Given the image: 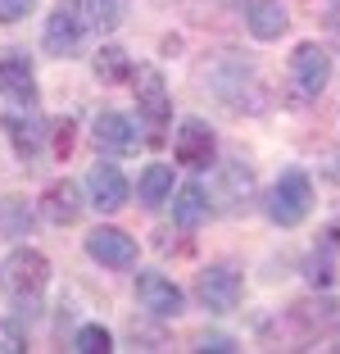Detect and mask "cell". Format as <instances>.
Returning a JSON list of instances; mask_svg holds the SVG:
<instances>
[{"label":"cell","mask_w":340,"mask_h":354,"mask_svg":"<svg viewBox=\"0 0 340 354\" xmlns=\"http://www.w3.org/2000/svg\"><path fill=\"white\" fill-rule=\"evenodd\" d=\"M313 209V182L299 168H286L277 177V187H272V200H268V218L281 223V227H295V223L309 218Z\"/></svg>","instance_id":"6da1fadb"},{"label":"cell","mask_w":340,"mask_h":354,"mask_svg":"<svg viewBox=\"0 0 340 354\" xmlns=\"http://www.w3.org/2000/svg\"><path fill=\"white\" fill-rule=\"evenodd\" d=\"M290 82H295L299 95H318L331 82V55L318 41L295 46V55H290Z\"/></svg>","instance_id":"3957f363"},{"label":"cell","mask_w":340,"mask_h":354,"mask_svg":"<svg viewBox=\"0 0 340 354\" xmlns=\"http://www.w3.org/2000/svg\"><path fill=\"white\" fill-rule=\"evenodd\" d=\"M23 350V336L14 327H0V354H19Z\"/></svg>","instance_id":"cb8c5ba5"},{"label":"cell","mask_w":340,"mask_h":354,"mask_svg":"<svg viewBox=\"0 0 340 354\" xmlns=\"http://www.w3.org/2000/svg\"><path fill=\"white\" fill-rule=\"evenodd\" d=\"M77 41H82V19H77V5H73V0H59V5H55V14L46 19V50L59 55V59H68V55L77 50Z\"/></svg>","instance_id":"ba28073f"},{"label":"cell","mask_w":340,"mask_h":354,"mask_svg":"<svg viewBox=\"0 0 340 354\" xmlns=\"http://www.w3.org/2000/svg\"><path fill=\"white\" fill-rule=\"evenodd\" d=\"M336 164H340V159H336ZM336 177H340V168H336Z\"/></svg>","instance_id":"4316f807"},{"label":"cell","mask_w":340,"mask_h":354,"mask_svg":"<svg viewBox=\"0 0 340 354\" xmlns=\"http://www.w3.org/2000/svg\"><path fill=\"white\" fill-rule=\"evenodd\" d=\"M331 5H336V10H340V0H331Z\"/></svg>","instance_id":"484cf974"},{"label":"cell","mask_w":340,"mask_h":354,"mask_svg":"<svg viewBox=\"0 0 340 354\" xmlns=\"http://www.w3.org/2000/svg\"><path fill=\"white\" fill-rule=\"evenodd\" d=\"M10 136L14 146H19V155H37V146H41V132H37V123H23V118H10Z\"/></svg>","instance_id":"ffe728a7"},{"label":"cell","mask_w":340,"mask_h":354,"mask_svg":"<svg viewBox=\"0 0 340 354\" xmlns=\"http://www.w3.org/2000/svg\"><path fill=\"white\" fill-rule=\"evenodd\" d=\"M136 191H141L145 209H159L164 200H173V168H168V164H150L141 173V187H136Z\"/></svg>","instance_id":"9a60e30c"},{"label":"cell","mask_w":340,"mask_h":354,"mask_svg":"<svg viewBox=\"0 0 340 354\" xmlns=\"http://www.w3.org/2000/svg\"><path fill=\"white\" fill-rule=\"evenodd\" d=\"M86 254H91L95 263H104V268H132L136 263V241L118 227H95L91 236H86Z\"/></svg>","instance_id":"52a82bcc"},{"label":"cell","mask_w":340,"mask_h":354,"mask_svg":"<svg viewBox=\"0 0 340 354\" xmlns=\"http://www.w3.org/2000/svg\"><path fill=\"white\" fill-rule=\"evenodd\" d=\"M136 300H141V309L159 313V318H177L186 304L182 286H173V281L164 277V272H141L136 277Z\"/></svg>","instance_id":"8992f818"},{"label":"cell","mask_w":340,"mask_h":354,"mask_svg":"<svg viewBox=\"0 0 340 354\" xmlns=\"http://www.w3.org/2000/svg\"><path fill=\"white\" fill-rule=\"evenodd\" d=\"M73 350L77 354H104V350H113V336L104 332V327H82V332H77V341H73Z\"/></svg>","instance_id":"d6986e66"},{"label":"cell","mask_w":340,"mask_h":354,"mask_svg":"<svg viewBox=\"0 0 340 354\" xmlns=\"http://www.w3.org/2000/svg\"><path fill=\"white\" fill-rule=\"evenodd\" d=\"M173 155H177V164H186V168H209L214 164V132H209L200 118H186V123L177 127Z\"/></svg>","instance_id":"9c48e42d"},{"label":"cell","mask_w":340,"mask_h":354,"mask_svg":"<svg viewBox=\"0 0 340 354\" xmlns=\"http://www.w3.org/2000/svg\"><path fill=\"white\" fill-rule=\"evenodd\" d=\"M132 86H136V109H141L145 118H150V123H168V114H173V100H168V86H164V73H159V68H150V64H145V68H136L132 73Z\"/></svg>","instance_id":"277c9868"},{"label":"cell","mask_w":340,"mask_h":354,"mask_svg":"<svg viewBox=\"0 0 340 354\" xmlns=\"http://www.w3.org/2000/svg\"><path fill=\"white\" fill-rule=\"evenodd\" d=\"M0 91L19 95V100H32V95H37V82H32V59L23 50L0 55Z\"/></svg>","instance_id":"4fadbf2b"},{"label":"cell","mask_w":340,"mask_h":354,"mask_svg":"<svg viewBox=\"0 0 340 354\" xmlns=\"http://www.w3.org/2000/svg\"><path fill=\"white\" fill-rule=\"evenodd\" d=\"M46 277H50V263H46L41 250H14L5 259V281H10V291L19 304H37Z\"/></svg>","instance_id":"7a4b0ae2"},{"label":"cell","mask_w":340,"mask_h":354,"mask_svg":"<svg viewBox=\"0 0 340 354\" xmlns=\"http://www.w3.org/2000/svg\"><path fill=\"white\" fill-rule=\"evenodd\" d=\"M196 291H200V300H205V309L227 313V309H236V300H240V272L227 268V263H214V268L200 272Z\"/></svg>","instance_id":"5b68a950"},{"label":"cell","mask_w":340,"mask_h":354,"mask_svg":"<svg viewBox=\"0 0 340 354\" xmlns=\"http://www.w3.org/2000/svg\"><path fill=\"white\" fill-rule=\"evenodd\" d=\"M91 136H95V146H100V150H113V155H127V150L141 146L136 123L127 114H100L95 127H91Z\"/></svg>","instance_id":"8fae6325"},{"label":"cell","mask_w":340,"mask_h":354,"mask_svg":"<svg viewBox=\"0 0 340 354\" xmlns=\"http://www.w3.org/2000/svg\"><path fill=\"white\" fill-rule=\"evenodd\" d=\"M95 77H100V82H127V77H132V64H127V55L118 50V46H100V55H95Z\"/></svg>","instance_id":"e0dca14e"},{"label":"cell","mask_w":340,"mask_h":354,"mask_svg":"<svg viewBox=\"0 0 340 354\" xmlns=\"http://www.w3.org/2000/svg\"><path fill=\"white\" fill-rule=\"evenodd\" d=\"M245 23H249V32H254L258 41H277L281 32L290 28V14H286V5H281V0H254Z\"/></svg>","instance_id":"5bb4252c"},{"label":"cell","mask_w":340,"mask_h":354,"mask_svg":"<svg viewBox=\"0 0 340 354\" xmlns=\"http://www.w3.org/2000/svg\"><path fill=\"white\" fill-rule=\"evenodd\" d=\"M86 187H91V205L100 209V214H118V209L127 205V177L113 164H95L91 177H86Z\"/></svg>","instance_id":"30bf717a"},{"label":"cell","mask_w":340,"mask_h":354,"mask_svg":"<svg viewBox=\"0 0 340 354\" xmlns=\"http://www.w3.org/2000/svg\"><path fill=\"white\" fill-rule=\"evenodd\" d=\"M205 350H236V341H232V336H209Z\"/></svg>","instance_id":"d4e9b609"},{"label":"cell","mask_w":340,"mask_h":354,"mask_svg":"<svg viewBox=\"0 0 340 354\" xmlns=\"http://www.w3.org/2000/svg\"><path fill=\"white\" fill-rule=\"evenodd\" d=\"M86 19H91L100 32L123 28V19H127V0H86Z\"/></svg>","instance_id":"ac0fdd59"},{"label":"cell","mask_w":340,"mask_h":354,"mask_svg":"<svg viewBox=\"0 0 340 354\" xmlns=\"http://www.w3.org/2000/svg\"><path fill=\"white\" fill-rule=\"evenodd\" d=\"M173 218L182 223V227H200V223L209 218V200H205V191H200L196 182L177 191V200H173Z\"/></svg>","instance_id":"2e32d148"},{"label":"cell","mask_w":340,"mask_h":354,"mask_svg":"<svg viewBox=\"0 0 340 354\" xmlns=\"http://www.w3.org/2000/svg\"><path fill=\"white\" fill-rule=\"evenodd\" d=\"M41 214L50 223H59V227L82 218V191H77V182H68V177H64V182H50L46 196H41Z\"/></svg>","instance_id":"7c38bea8"},{"label":"cell","mask_w":340,"mask_h":354,"mask_svg":"<svg viewBox=\"0 0 340 354\" xmlns=\"http://www.w3.org/2000/svg\"><path fill=\"white\" fill-rule=\"evenodd\" d=\"M32 5H37V0H0V23H19V19H28Z\"/></svg>","instance_id":"44dd1931"},{"label":"cell","mask_w":340,"mask_h":354,"mask_svg":"<svg viewBox=\"0 0 340 354\" xmlns=\"http://www.w3.org/2000/svg\"><path fill=\"white\" fill-rule=\"evenodd\" d=\"M68 150H73V123H68V118H64V123H55V155H68Z\"/></svg>","instance_id":"603a6c76"},{"label":"cell","mask_w":340,"mask_h":354,"mask_svg":"<svg viewBox=\"0 0 340 354\" xmlns=\"http://www.w3.org/2000/svg\"><path fill=\"white\" fill-rule=\"evenodd\" d=\"M0 223H5V227H32V214H19V200H5V209H0Z\"/></svg>","instance_id":"7402d4cb"}]
</instances>
